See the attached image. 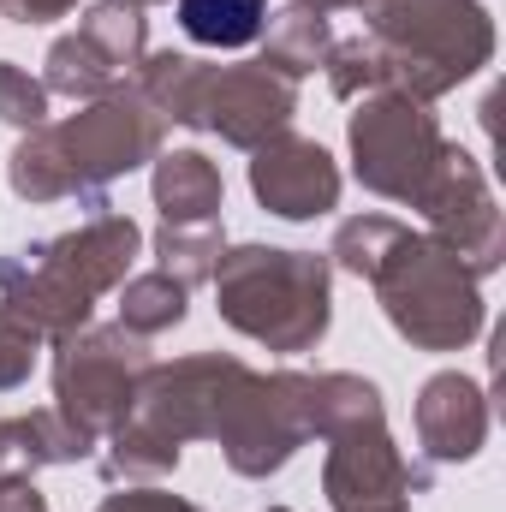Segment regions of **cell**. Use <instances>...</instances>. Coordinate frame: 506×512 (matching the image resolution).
Wrapping results in <instances>:
<instances>
[{
	"mask_svg": "<svg viewBox=\"0 0 506 512\" xmlns=\"http://www.w3.org/2000/svg\"><path fill=\"white\" fill-rule=\"evenodd\" d=\"M179 24L203 48H245L262 30V0H179Z\"/></svg>",
	"mask_w": 506,
	"mask_h": 512,
	"instance_id": "cell-1",
	"label": "cell"
}]
</instances>
